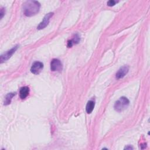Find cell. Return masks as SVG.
<instances>
[{
  "label": "cell",
  "mask_w": 150,
  "mask_h": 150,
  "mask_svg": "<svg viewBox=\"0 0 150 150\" xmlns=\"http://www.w3.org/2000/svg\"><path fill=\"white\" fill-rule=\"evenodd\" d=\"M95 106V101L93 100H89L86 105V110L87 114H90L94 110Z\"/></svg>",
  "instance_id": "cell-9"
},
{
  "label": "cell",
  "mask_w": 150,
  "mask_h": 150,
  "mask_svg": "<svg viewBox=\"0 0 150 150\" xmlns=\"http://www.w3.org/2000/svg\"><path fill=\"white\" fill-rule=\"evenodd\" d=\"M16 93H8L5 98V100H4V105H8L11 103V100L12 98L15 96Z\"/></svg>",
  "instance_id": "cell-11"
},
{
  "label": "cell",
  "mask_w": 150,
  "mask_h": 150,
  "mask_svg": "<svg viewBox=\"0 0 150 150\" xmlns=\"http://www.w3.org/2000/svg\"><path fill=\"white\" fill-rule=\"evenodd\" d=\"M40 4L36 1H27L23 6V14L26 16H32L38 13L40 10Z\"/></svg>",
  "instance_id": "cell-1"
},
{
  "label": "cell",
  "mask_w": 150,
  "mask_h": 150,
  "mask_svg": "<svg viewBox=\"0 0 150 150\" xmlns=\"http://www.w3.org/2000/svg\"><path fill=\"white\" fill-rule=\"evenodd\" d=\"M18 47V46H15V47H13V48H12L11 49H10L9 50L6 52L5 53H4L3 54H2L1 56V58H0V61L1 63H2L3 62H5L6 60H8L11 56L12 55L15 53V52L17 50Z\"/></svg>",
  "instance_id": "cell-6"
},
{
  "label": "cell",
  "mask_w": 150,
  "mask_h": 150,
  "mask_svg": "<svg viewBox=\"0 0 150 150\" xmlns=\"http://www.w3.org/2000/svg\"><path fill=\"white\" fill-rule=\"evenodd\" d=\"M63 66L61 62L57 59H53L50 63V69L53 71H61Z\"/></svg>",
  "instance_id": "cell-3"
},
{
  "label": "cell",
  "mask_w": 150,
  "mask_h": 150,
  "mask_svg": "<svg viewBox=\"0 0 150 150\" xmlns=\"http://www.w3.org/2000/svg\"><path fill=\"white\" fill-rule=\"evenodd\" d=\"M53 15V12H50V13H48L47 14H46L44 16V18L43 19V21L38 26V27H37L38 29L40 30V29H44L45 27H46L47 26V25L49 24V23L50 19L52 18V16Z\"/></svg>",
  "instance_id": "cell-5"
},
{
  "label": "cell",
  "mask_w": 150,
  "mask_h": 150,
  "mask_svg": "<svg viewBox=\"0 0 150 150\" xmlns=\"http://www.w3.org/2000/svg\"><path fill=\"white\" fill-rule=\"evenodd\" d=\"M133 149V148L131 146H129V145H128V146H125V148H124V149Z\"/></svg>",
  "instance_id": "cell-14"
},
{
  "label": "cell",
  "mask_w": 150,
  "mask_h": 150,
  "mask_svg": "<svg viewBox=\"0 0 150 150\" xmlns=\"http://www.w3.org/2000/svg\"><path fill=\"white\" fill-rule=\"evenodd\" d=\"M43 68V64L40 62H34L30 68V71L34 74H39Z\"/></svg>",
  "instance_id": "cell-4"
},
{
  "label": "cell",
  "mask_w": 150,
  "mask_h": 150,
  "mask_svg": "<svg viewBox=\"0 0 150 150\" xmlns=\"http://www.w3.org/2000/svg\"><path fill=\"white\" fill-rule=\"evenodd\" d=\"M29 93V88L27 86H24L21 88L19 91L20 98L22 100L26 98Z\"/></svg>",
  "instance_id": "cell-8"
},
{
  "label": "cell",
  "mask_w": 150,
  "mask_h": 150,
  "mask_svg": "<svg viewBox=\"0 0 150 150\" xmlns=\"http://www.w3.org/2000/svg\"><path fill=\"white\" fill-rule=\"evenodd\" d=\"M80 41V37L79 36L76 34L75 35L74 37L70 40L68 41V43H67V46L68 47H71L74 44H77Z\"/></svg>",
  "instance_id": "cell-10"
},
{
  "label": "cell",
  "mask_w": 150,
  "mask_h": 150,
  "mask_svg": "<svg viewBox=\"0 0 150 150\" xmlns=\"http://www.w3.org/2000/svg\"><path fill=\"white\" fill-rule=\"evenodd\" d=\"M117 2L115 1H114V0H110L109 1L107 2V5L109 6H114V5H115V4L117 3Z\"/></svg>",
  "instance_id": "cell-12"
},
{
  "label": "cell",
  "mask_w": 150,
  "mask_h": 150,
  "mask_svg": "<svg viewBox=\"0 0 150 150\" xmlns=\"http://www.w3.org/2000/svg\"><path fill=\"white\" fill-rule=\"evenodd\" d=\"M129 67L128 66H124L121 67L116 73V78L120 79L123 78L128 72Z\"/></svg>",
  "instance_id": "cell-7"
},
{
  "label": "cell",
  "mask_w": 150,
  "mask_h": 150,
  "mask_svg": "<svg viewBox=\"0 0 150 150\" xmlns=\"http://www.w3.org/2000/svg\"><path fill=\"white\" fill-rule=\"evenodd\" d=\"M5 14V10H4V8H2L1 9V13H0V16H1V19H2L4 16Z\"/></svg>",
  "instance_id": "cell-13"
},
{
  "label": "cell",
  "mask_w": 150,
  "mask_h": 150,
  "mask_svg": "<svg viewBox=\"0 0 150 150\" xmlns=\"http://www.w3.org/2000/svg\"><path fill=\"white\" fill-rule=\"evenodd\" d=\"M129 104V101L127 98L125 97H121L117 101H116L114 108L115 111L118 112H121L127 108Z\"/></svg>",
  "instance_id": "cell-2"
}]
</instances>
